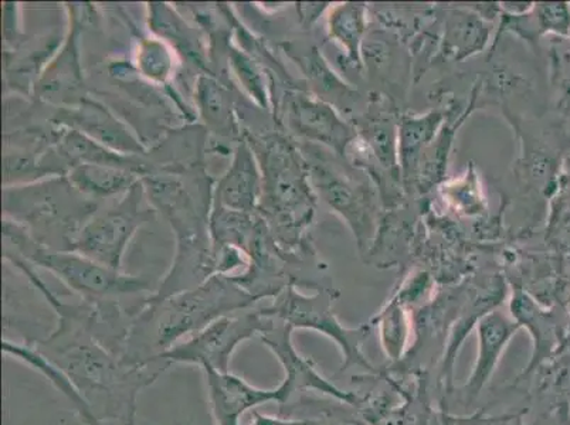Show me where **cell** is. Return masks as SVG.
Masks as SVG:
<instances>
[{
  "instance_id": "9",
  "label": "cell",
  "mask_w": 570,
  "mask_h": 425,
  "mask_svg": "<svg viewBox=\"0 0 570 425\" xmlns=\"http://www.w3.org/2000/svg\"><path fill=\"white\" fill-rule=\"evenodd\" d=\"M135 229V220L127 212H111L91 223L82 231L79 245L80 256L118 271L122 251Z\"/></svg>"
},
{
  "instance_id": "13",
  "label": "cell",
  "mask_w": 570,
  "mask_h": 425,
  "mask_svg": "<svg viewBox=\"0 0 570 425\" xmlns=\"http://www.w3.org/2000/svg\"><path fill=\"white\" fill-rule=\"evenodd\" d=\"M380 332L383 352L392 363H401L409 354L412 326L401 299H392L373 320Z\"/></svg>"
},
{
  "instance_id": "10",
  "label": "cell",
  "mask_w": 570,
  "mask_h": 425,
  "mask_svg": "<svg viewBox=\"0 0 570 425\" xmlns=\"http://www.w3.org/2000/svg\"><path fill=\"white\" fill-rule=\"evenodd\" d=\"M2 352L4 355L13 356V359L24 363L26 366L32 367L33 370L48 378L51 385L72 404L82 423L86 425H101L96 418L95 413H92L90 404L87 403L79 388L71 382V378L59 366L55 365L53 362L36 349L33 344H17V342L3 339Z\"/></svg>"
},
{
  "instance_id": "19",
  "label": "cell",
  "mask_w": 570,
  "mask_h": 425,
  "mask_svg": "<svg viewBox=\"0 0 570 425\" xmlns=\"http://www.w3.org/2000/svg\"><path fill=\"white\" fill-rule=\"evenodd\" d=\"M247 425H330L320 418H289V417H272L258 412H254L250 423ZM355 425V424H354ZM357 425V424H356Z\"/></svg>"
},
{
  "instance_id": "8",
  "label": "cell",
  "mask_w": 570,
  "mask_h": 425,
  "mask_svg": "<svg viewBox=\"0 0 570 425\" xmlns=\"http://www.w3.org/2000/svg\"><path fill=\"white\" fill-rule=\"evenodd\" d=\"M520 324L500 313H489L481 316L476 323V336H479V350L468 382L461 387L464 403H474L480 397L494 376L501 357L508 345L514 338Z\"/></svg>"
},
{
  "instance_id": "14",
  "label": "cell",
  "mask_w": 570,
  "mask_h": 425,
  "mask_svg": "<svg viewBox=\"0 0 570 425\" xmlns=\"http://www.w3.org/2000/svg\"><path fill=\"white\" fill-rule=\"evenodd\" d=\"M82 129H86L92 138L102 144L121 150H138L137 142L132 141L124 129L104 108L96 103L82 107L76 119Z\"/></svg>"
},
{
  "instance_id": "20",
  "label": "cell",
  "mask_w": 570,
  "mask_h": 425,
  "mask_svg": "<svg viewBox=\"0 0 570 425\" xmlns=\"http://www.w3.org/2000/svg\"><path fill=\"white\" fill-rule=\"evenodd\" d=\"M569 424H570V407H569Z\"/></svg>"
},
{
  "instance_id": "12",
  "label": "cell",
  "mask_w": 570,
  "mask_h": 425,
  "mask_svg": "<svg viewBox=\"0 0 570 425\" xmlns=\"http://www.w3.org/2000/svg\"><path fill=\"white\" fill-rule=\"evenodd\" d=\"M257 191L258 175L256 166H254L250 150L242 147L238 149L229 174L220 181V201L235 210H250L256 204Z\"/></svg>"
},
{
  "instance_id": "16",
  "label": "cell",
  "mask_w": 570,
  "mask_h": 425,
  "mask_svg": "<svg viewBox=\"0 0 570 425\" xmlns=\"http://www.w3.org/2000/svg\"><path fill=\"white\" fill-rule=\"evenodd\" d=\"M314 179L317 180L321 191L325 196V200L336 210L341 211L350 223L357 221V230L361 229V215L365 210L362 206L364 197L354 194L352 186L341 180L338 176L331 174L330 170L314 169Z\"/></svg>"
},
{
  "instance_id": "15",
  "label": "cell",
  "mask_w": 570,
  "mask_h": 425,
  "mask_svg": "<svg viewBox=\"0 0 570 425\" xmlns=\"http://www.w3.org/2000/svg\"><path fill=\"white\" fill-rule=\"evenodd\" d=\"M71 179L81 190L96 195L118 194L134 180L127 170L101 165H79L72 170Z\"/></svg>"
},
{
  "instance_id": "17",
  "label": "cell",
  "mask_w": 570,
  "mask_h": 425,
  "mask_svg": "<svg viewBox=\"0 0 570 425\" xmlns=\"http://www.w3.org/2000/svg\"><path fill=\"white\" fill-rule=\"evenodd\" d=\"M61 147L71 159L79 160V165H101L112 166V168H122L126 160L118 155L107 152L91 139L85 137L79 131H70L61 141Z\"/></svg>"
},
{
  "instance_id": "7",
  "label": "cell",
  "mask_w": 570,
  "mask_h": 425,
  "mask_svg": "<svg viewBox=\"0 0 570 425\" xmlns=\"http://www.w3.org/2000/svg\"><path fill=\"white\" fill-rule=\"evenodd\" d=\"M202 370L205 373L207 396L216 425H242V417L250 409L268 403L283 406L289 401L284 382L274 388H258L230 372Z\"/></svg>"
},
{
  "instance_id": "4",
  "label": "cell",
  "mask_w": 570,
  "mask_h": 425,
  "mask_svg": "<svg viewBox=\"0 0 570 425\" xmlns=\"http://www.w3.org/2000/svg\"><path fill=\"white\" fill-rule=\"evenodd\" d=\"M262 314L267 318L279 320L293 329H311L320 332L334 340V344L341 350L342 365L341 370H348L351 366L362 367L371 375H380V370L372 366L366 359L362 345L370 334V328L360 326L356 329L345 328L336 318L331 309L330 299L320 294L317 297H304L288 288L276 303L262 309Z\"/></svg>"
},
{
  "instance_id": "2",
  "label": "cell",
  "mask_w": 570,
  "mask_h": 425,
  "mask_svg": "<svg viewBox=\"0 0 570 425\" xmlns=\"http://www.w3.org/2000/svg\"><path fill=\"white\" fill-rule=\"evenodd\" d=\"M258 299L229 279L214 277L195 289L148 303L128 332L122 360L148 365L223 316L250 307Z\"/></svg>"
},
{
  "instance_id": "5",
  "label": "cell",
  "mask_w": 570,
  "mask_h": 425,
  "mask_svg": "<svg viewBox=\"0 0 570 425\" xmlns=\"http://www.w3.org/2000/svg\"><path fill=\"white\" fill-rule=\"evenodd\" d=\"M32 260L39 266L50 269L87 300L135 294L145 291L147 288V284L141 279L121 276L116 269L104 267L85 256L35 251Z\"/></svg>"
},
{
  "instance_id": "3",
  "label": "cell",
  "mask_w": 570,
  "mask_h": 425,
  "mask_svg": "<svg viewBox=\"0 0 570 425\" xmlns=\"http://www.w3.org/2000/svg\"><path fill=\"white\" fill-rule=\"evenodd\" d=\"M274 323L276 319L267 318L262 310L223 316L173 349L155 357L153 362H164L169 367L195 365L200 369L229 373L232 357L238 345L252 339L253 336L267 334L276 326Z\"/></svg>"
},
{
  "instance_id": "11",
  "label": "cell",
  "mask_w": 570,
  "mask_h": 425,
  "mask_svg": "<svg viewBox=\"0 0 570 425\" xmlns=\"http://www.w3.org/2000/svg\"><path fill=\"white\" fill-rule=\"evenodd\" d=\"M292 111V121L297 126L298 132L328 144L335 149L345 148L346 141L351 138V129L335 117L330 107L298 98L293 103Z\"/></svg>"
},
{
  "instance_id": "1",
  "label": "cell",
  "mask_w": 570,
  "mask_h": 425,
  "mask_svg": "<svg viewBox=\"0 0 570 425\" xmlns=\"http://www.w3.org/2000/svg\"><path fill=\"white\" fill-rule=\"evenodd\" d=\"M59 308V326L48 339L33 344L71 378L101 425H134L138 396L168 369L167 363L128 365L87 329L80 309Z\"/></svg>"
},
{
  "instance_id": "6",
  "label": "cell",
  "mask_w": 570,
  "mask_h": 425,
  "mask_svg": "<svg viewBox=\"0 0 570 425\" xmlns=\"http://www.w3.org/2000/svg\"><path fill=\"white\" fill-rule=\"evenodd\" d=\"M293 330L292 326L282 324V326H274L272 330L261 336L263 345L276 356L279 365L283 366V382L288 388L289 398L297 393L315 392L346 404V406L364 407L365 397L356 393L341 391L333 382L321 375L313 362L295 349Z\"/></svg>"
},
{
  "instance_id": "18",
  "label": "cell",
  "mask_w": 570,
  "mask_h": 425,
  "mask_svg": "<svg viewBox=\"0 0 570 425\" xmlns=\"http://www.w3.org/2000/svg\"><path fill=\"white\" fill-rule=\"evenodd\" d=\"M364 28V8L360 4H346L331 19V33L345 46L354 60L360 53L357 46H360Z\"/></svg>"
}]
</instances>
